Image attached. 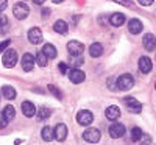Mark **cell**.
<instances>
[{"label": "cell", "mask_w": 156, "mask_h": 145, "mask_svg": "<svg viewBox=\"0 0 156 145\" xmlns=\"http://www.w3.org/2000/svg\"><path fill=\"white\" fill-rule=\"evenodd\" d=\"M133 84H134V78H133V75H129V73H123V75H120L119 78H117V87H119L120 90L131 89Z\"/></svg>", "instance_id": "obj_1"}, {"label": "cell", "mask_w": 156, "mask_h": 145, "mask_svg": "<svg viewBox=\"0 0 156 145\" xmlns=\"http://www.w3.org/2000/svg\"><path fill=\"white\" fill-rule=\"evenodd\" d=\"M12 12H14V17L16 19L23 20L25 17L30 14V8H28V5H25L23 2H19V3L14 5V8H12Z\"/></svg>", "instance_id": "obj_2"}, {"label": "cell", "mask_w": 156, "mask_h": 145, "mask_svg": "<svg viewBox=\"0 0 156 145\" xmlns=\"http://www.w3.org/2000/svg\"><path fill=\"white\" fill-rule=\"evenodd\" d=\"M2 61H3V65H5V67H8V69L14 67L16 62H17V51L12 50V48L6 50L5 53H3V59H2Z\"/></svg>", "instance_id": "obj_3"}, {"label": "cell", "mask_w": 156, "mask_h": 145, "mask_svg": "<svg viewBox=\"0 0 156 145\" xmlns=\"http://www.w3.org/2000/svg\"><path fill=\"white\" fill-rule=\"evenodd\" d=\"M76 122L80 125H83V126H89L90 123L94 122V115H92V112L87 111V109H81L80 112L76 114Z\"/></svg>", "instance_id": "obj_4"}, {"label": "cell", "mask_w": 156, "mask_h": 145, "mask_svg": "<svg viewBox=\"0 0 156 145\" xmlns=\"http://www.w3.org/2000/svg\"><path fill=\"white\" fill-rule=\"evenodd\" d=\"M100 137H101V133L97 128H87L83 133V139L86 142H90V143H97L100 140Z\"/></svg>", "instance_id": "obj_5"}, {"label": "cell", "mask_w": 156, "mask_h": 145, "mask_svg": "<svg viewBox=\"0 0 156 145\" xmlns=\"http://www.w3.org/2000/svg\"><path fill=\"white\" fill-rule=\"evenodd\" d=\"M108 133H109V136H111L112 139H119V137H122V136L126 133V129H125V126H123L122 123H119V122H114V123L109 126Z\"/></svg>", "instance_id": "obj_6"}, {"label": "cell", "mask_w": 156, "mask_h": 145, "mask_svg": "<svg viewBox=\"0 0 156 145\" xmlns=\"http://www.w3.org/2000/svg\"><path fill=\"white\" fill-rule=\"evenodd\" d=\"M67 50L72 56H81V53L84 51V45L78 41H70L67 44Z\"/></svg>", "instance_id": "obj_7"}, {"label": "cell", "mask_w": 156, "mask_h": 145, "mask_svg": "<svg viewBox=\"0 0 156 145\" xmlns=\"http://www.w3.org/2000/svg\"><path fill=\"white\" fill-rule=\"evenodd\" d=\"M123 101L126 103L128 111H131V112H134V114H139V112L142 111V104H140L134 97H125Z\"/></svg>", "instance_id": "obj_8"}, {"label": "cell", "mask_w": 156, "mask_h": 145, "mask_svg": "<svg viewBox=\"0 0 156 145\" xmlns=\"http://www.w3.org/2000/svg\"><path fill=\"white\" fill-rule=\"evenodd\" d=\"M142 45H144L147 51H153L156 48V37L153 36V33H147L142 37Z\"/></svg>", "instance_id": "obj_9"}, {"label": "cell", "mask_w": 156, "mask_h": 145, "mask_svg": "<svg viewBox=\"0 0 156 145\" xmlns=\"http://www.w3.org/2000/svg\"><path fill=\"white\" fill-rule=\"evenodd\" d=\"M53 137L58 140V142H62L64 139L67 137V126L64 123H58L53 129Z\"/></svg>", "instance_id": "obj_10"}, {"label": "cell", "mask_w": 156, "mask_h": 145, "mask_svg": "<svg viewBox=\"0 0 156 145\" xmlns=\"http://www.w3.org/2000/svg\"><path fill=\"white\" fill-rule=\"evenodd\" d=\"M84 78H86V75H84V72L80 70V69H72V70H69V80H70L72 83H75V84L83 83Z\"/></svg>", "instance_id": "obj_11"}, {"label": "cell", "mask_w": 156, "mask_h": 145, "mask_svg": "<svg viewBox=\"0 0 156 145\" xmlns=\"http://www.w3.org/2000/svg\"><path fill=\"white\" fill-rule=\"evenodd\" d=\"M42 31L41 28H37V27H33L30 31H28V39H30V42L31 44H41L42 42Z\"/></svg>", "instance_id": "obj_12"}, {"label": "cell", "mask_w": 156, "mask_h": 145, "mask_svg": "<svg viewBox=\"0 0 156 145\" xmlns=\"http://www.w3.org/2000/svg\"><path fill=\"white\" fill-rule=\"evenodd\" d=\"M137 64H139V70H140L142 73H148V72H151L153 62H151V59H150L148 56H140Z\"/></svg>", "instance_id": "obj_13"}, {"label": "cell", "mask_w": 156, "mask_h": 145, "mask_svg": "<svg viewBox=\"0 0 156 145\" xmlns=\"http://www.w3.org/2000/svg\"><path fill=\"white\" fill-rule=\"evenodd\" d=\"M34 62H36V59H34V56H33L31 53H25V55L22 56V69L27 70V72L33 70Z\"/></svg>", "instance_id": "obj_14"}, {"label": "cell", "mask_w": 156, "mask_h": 145, "mask_svg": "<svg viewBox=\"0 0 156 145\" xmlns=\"http://www.w3.org/2000/svg\"><path fill=\"white\" fill-rule=\"evenodd\" d=\"M142 28H144V25H142V22L137 20V19H131L128 22V31L131 34H139L142 31Z\"/></svg>", "instance_id": "obj_15"}, {"label": "cell", "mask_w": 156, "mask_h": 145, "mask_svg": "<svg viewBox=\"0 0 156 145\" xmlns=\"http://www.w3.org/2000/svg\"><path fill=\"white\" fill-rule=\"evenodd\" d=\"M125 16L122 14V12H114V14H111L109 17V23L112 25V27H122V25L125 23Z\"/></svg>", "instance_id": "obj_16"}, {"label": "cell", "mask_w": 156, "mask_h": 145, "mask_svg": "<svg viewBox=\"0 0 156 145\" xmlns=\"http://www.w3.org/2000/svg\"><path fill=\"white\" fill-rule=\"evenodd\" d=\"M22 112H23L25 117H33V115L36 114L34 104H33L31 101H28V100H25V101L22 103Z\"/></svg>", "instance_id": "obj_17"}, {"label": "cell", "mask_w": 156, "mask_h": 145, "mask_svg": "<svg viewBox=\"0 0 156 145\" xmlns=\"http://www.w3.org/2000/svg\"><path fill=\"white\" fill-rule=\"evenodd\" d=\"M105 115H106V118H108V120H112V122H115L117 118L120 117V109H119V106H109V108H106V112H105Z\"/></svg>", "instance_id": "obj_18"}, {"label": "cell", "mask_w": 156, "mask_h": 145, "mask_svg": "<svg viewBox=\"0 0 156 145\" xmlns=\"http://www.w3.org/2000/svg\"><path fill=\"white\" fill-rule=\"evenodd\" d=\"M89 55L92 58H98L103 55V45L100 42H94L92 45L89 47Z\"/></svg>", "instance_id": "obj_19"}, {"label": "cell", "mask_w": 156, "mask_h": 145, "mask_svg": "<svg viewBox=\"0 0 156 145\" xmlns=\"http://www.w3.org/2000/svg\"><path fill=\"white\" fill-rule=\"evenodd\" d=\"M42 53H44L47 58H56L58 51H56V47H55V45H51V44H45V45L42 47Z\"/></svg>", "instance_id": "obj_20"}, {"label": "cell", "mask_w": 156, "mask_h": 145, "mask_svg": "<svg viewBox=\"0 0 156 145\" xmlns=\"http://www.w3.org/2000/svg\"><path fill=\"white\" fill-rule=\"evenodd\" d=\"M53 30H55L56 33H59V34H66L67 30H69V27H67V23L64 22V20H56V22L53 23Z\"/></svg>", "instance_id": "obj_21"}, {"label": "cell", "mask_w": 156, "mask_h": 145, "mask_svg": "<svg viewBox=\"0 0 156 145\" xmlns=\"http://www.w3.org/2000/svg\"><path fill=\"white\" fill-rule=\"evenodd\" d=\"M2 94H3V97L5 98H8V100H12V98H16V89L12 87V86H3L2 87Z\"/></svg>", "instance_id": "obj_22"}, {"label": "cell", "mask_w": 156, "mask_h": 145, "mask_svg": "<svg viewBox=\"0 0 156 145\" xmlns=\"http://www.w3.org/2000/svg\"><path fill=\"white\" fill-rule=\"evenodd\" d=\"M51 115V109L48 106H41L37 111V118L39 120H47V118Z\"/></svg>", "instance_id": "obj_23"}, {"label": "cell", "mask_w": 156, "mask_h": 145, "mask_svg": "<svg viewBox=\"0 0 156 145\" xmlns=\"http://www.w3.org/2000/svg\"><path fill=\"white\" fill-rule=\"evenodd\" d=\"M2 114L5 115V118L9 122V120H12V118L16 117V109H14V106L8 104V106H5V108H3V112H2Z\"/></svg>", "instance_id": "obj_24"}, {"label": "cell", "mask_w": 156, "mask_h": 145, "mask_svg": "<svg viewBox=\"0 0 156 145\" xmlns=\"http://www.w3.org/2000/svg\"><path fill=\"white\" fill-rule=\"evenodd\" d=\"M36 62H37V65H39V67H45V65L48 64V58L42 53V50L41 51H37V55H36Z\"/></svg>", "instance_id": "obj_25"}, {"label": "cell", "mask_w": 156, "mask_h": 145, "mask_svg": "<svg viewBox=\"0 0 156 145\" xmlns=\"http://www.w3.org/2000/svg\"><path fill=\"white\" fill-rule=\"evenodd\" d=\"M42 139L45 140V142H50L51 139H53V131H51V128L50 126H44V129H42Z\"/></svg>", "instance_id": "obj_26"}, {"label": "cell", "mask_w": 156, "mask_h": 145, "mask_svg": "<svg viewBox=\"0 0 156 145\" xmlns=\"http://www.w3.org/2000/svg\"><path fill=\"white\" fill-rule=\"evenodd\" d=\"M142 134H144V133H142V129L137 128V126H134V128L131 129V140H133V142H139V139L142 137Z\"/></svg>", "instance_id": "obj_27"}, {"label": "cell", "mask_w": 156, "mask_h": 145, "mask_svg": "<svg viewBox=\"0 0 156 145\" xmlns=\"http://www.w3.org/2000/svg\"><path fill=\"white\" fill-rule=\"evenodd\" d=\"M48 92H50V94H53L58 100H61V98H62V92H61L56 86H53V84H50V86H48Z\"/></svg>", "instance_id": "obj_28"}, {"label": "cell", "mask_w": 156, "mask_h": 145, "mask_svg": "<svg viewBox=\"0 0 156 145\" xmlns=\"http://www.w3.org/2000/svg\"><path fill=\"white\" fill-rule=\"evenodd\" d=\"M81 64H83V58H81V56H72V58H70L72 69H78V65H81Z\"/></svg>", "instance_id": "obj_29"}, {"label": "cell", "mask_w": 156, "mask_h": 145, "mask_svg": "<svg viewBox=\"0 0 156 145\" xmlns=\"http://www.w3.org/2000/svg\"><path fill=\"white\" fill-rule=\"evenodd\" d=\"M139 143H140V145H151V137L144 133V134H142V137L139 139Z\"/></svg>", "instance_id": "obj_30"}, {"label": "cell", "mask_w": 156, "mask_h": 145, "mask_svg": "<svg viewBox=\"0 0 156 145\" xmlns=\"http://www.w3.org/2000/svg\"><path fill=\"white\" fill-rule=\"evenodd\" d=\"M6 125H8V120L5 118V115H3L2 112H0V129H3Z\"/></svg>", "instance_id": "obj_31"}, {"label": "cell", "mask_w": 156, "mask_h": 145, "mask_svg": "<svg viewBox=\"0 0 156 145\" xmlns=\"http://www.w3.org/2000/svg\"><path fill=\"white\" fill-rule=\"evenodd\" d=\"M59 70H61V73H67V70H69V65L66 64V62H59Z\"/></svg>", "instance_id": "obj_32"}, {"label": "cell", "mask_w": 156, "mask_h": 145, "mask_svg": "<svg viewBox=\"0 0 156 145\" xmlns=\"http://www.w3.org/2000/svg\"><path fill=\"white\" fill-rule=\"evenodd\" d=\"M6 23H8V17L0 12V27H3V25H6Z\"/></svg>", "instance_id": "obj_33"}, {"label": "cell", "mask_w": 156, "mask_h": 145, "mask_svg": "<svg viewBox=\"0 0 156 145\" xmlns=\"http://www.w3.org/2000/svg\"><path fill=\"white\" fill-rule=\"evenodd\" d=\"M117 3H122V5H126V6H133V2L131 0H114Z\"/></svg>", "instance_id": "obj_34"}, {"label": "cell", "mask_w": 156, "mask_h": 145, "mask_svg": "<svg viewBox=\"0 0 156 145\" xmlns=\"http://www.w3.org/2000/svg\"><path fill=\"white\" fill-rule=\"evenodd\" d=\"M9 44H11L9 41H5V42H0V53H2V51H3V50H5V48H6V47H8Z\"/></svg>", "instance_id": "obj_35"}, {"label": "cell", "mask_w": 156, "mask_h": 145, "mask_svg": "<svg viewBox=\"0 0 156 145\" xmlns=\"http://www.w3.org/2000/svg\"><path fill=\"white\" fill-rule=\"evenodd\" d=\"M137 2H139L140 5H144V6H150V5L153 3V0H137Z\"/></svg>", "instance_id": "obj_36"}, {"label": "cell", "mask_w": 156, "mask_h": 145, "mask_svg": "<svg viewBox=\"0 0 156 145\" xmlns=\"http://www.w3.org/2000/svg\"><path fill=\"white\" fill-rule=\"evenodd\" d=\"M6 5H8V0H0V12H2V11H5Z\"/></svg>", "instance_id": "obj_37"}, {"label": "cell", "mask_w": 156, "mask_h": 145, "mask_svg": "<svg viewBox=\"0 0 156 145\" xmlns=\"http://www.w3.org/2000/svg\"><path fill=\"white\" fill-rule=\"evenodd\" d=\"M112 83H114V78H109V80H108V87H109L111 90H114V89H115Z\"/></svg>", "instance_id": "obj_38"}, {"label": "cell", "mask_w": 156, "mask_h": 145, "mask_svg": "<svg viewBox=\"0 0 156 145\" xmlns=\"http://www.w3.org/2000/svg\"><path fill=\"white\" fill-rule=\"evenodd\" d=\"M45 2V0H33V3H36V5H42Z\"/></svg>", "instance_id": "obj_39"}, {"label": "cell", "mask_w": 156, "mask_h": 145, "mask_svg": "<svg viewBox=\"0 0 156 145\" xmlns=\"http://www.w3.org/2000/svg\"><path fill=\"white\" fill-rule=\"evenodd\" d=\"M53 3H61V2H64V0H51Z\"/></svg>", "instance_id": "obj_40"}, {"label": "cell", "mask_w": 156, "mask_h": 145, "mask_svg": "<svg viewBox=\"0 0 156 145\" xmlns=\"http://www.w3.org/2000/svg\"><path fill=\"white\" fill-rule=\"evenodd\" d=\"M154 86H156V84H154Z\"/></svg>", "instance_id": "obj_41"}]
</instances>
